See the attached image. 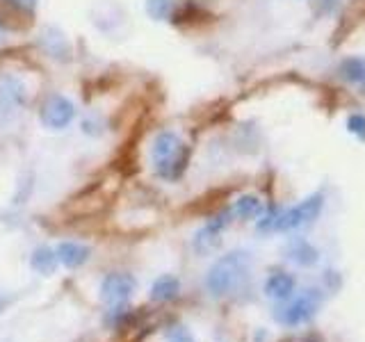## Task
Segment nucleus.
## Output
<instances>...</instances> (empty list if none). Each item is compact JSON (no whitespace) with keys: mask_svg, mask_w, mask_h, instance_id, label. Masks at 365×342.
I'll use <instances>...</instances> for the list:
<instances>
[{"mask_svg":"<svg viewBox=\"0 0 365 342\" xmlns=\"http://www.w3.org/2000/svg\"><path fill=\"white\" fill-rule=\"evenodd\" d=\"M347 131H350L352 135L359 137L361 142H365V114H359V112H354L347 117Z\"/></svg>","mask_w":365,"mask_h":342,"instance_id":"nucleus-18","label":"nucleus"},{"mask_svg":"<svg viewBox=\"0 0 365 342\" xmlns=\"http://www.w3.org/2000/svg\"><path fill=\"white\" fill-rule=\"evenodd\" d=\"M39 119L44 128H48V131H64V128H69L73 119H76V105H73V100L67 96L53 94L44 100Z\"/></svg>","mask_w":365,"mask_h":342,"instance_id":"nucleus-6","label":"nucleus"},{"mask_svg":"<svg viewBox=\"0 0 365 342\" xmlns=\"http://www.w3.org/2000/svg\"><path fill=\"white\" fill-rule=\"evenodd\" d=\"M7 39V37H5V30H3V25H0V44H3Z\"/></svg>","mask_w":365,"mask_h":342,"instance_id":"nucleus-23","label":"nucleus"},{"mask_svg":"<svg viewBox=\"0 0 365 342\" xmlns=\"http://www.w3.org/2000/svg\"><path fill=\"white\" fill-rule=\"evenodd\" d=\"M58 254L53 251V249L48 246H39V249H34L32 256H30V267L34 272H39L41 276H51L55 274V270H58Z\"/></svg>","mask_w":365,"mask_h":342,"instance_id":"nucleus-15","label":"nucleus"},{"mask_svg":"<svg viewBox=\"0 0 365 342\" xmlns=\"http://www.w3.org/2000/svg\"><path fill=\"white\" fill-rule=\"evenodd\" d=\"M27 100V87L23 78L16 73H3L0 76V128H7L21 114Z\"/></svg>","mask_w":365,"mask_h":342,"instance_id":"nucleus-3","label":"nucleus"},{"mask_svg":"<svg viewBox=\"0 0 365 342\" xmlns=\"http://www.w3.org/2000/svg\"><path fill=\"white\" fill-rule=\"evenodd\" d=\"M251 272V256L246 251H231L222 256L206 274V290L210 297L222 299L242 288Z\"/></svg>","mask_w":365,"mask_h":342,"instance_id":"nucleus-1","label":"nucleus"},{"mask_svg":"<svg viewBox=\"0 0 365 342\" xmlns=\"http://www.w3.org/2000/svg\"><path fill=\"white\" fill-rule=\"evenodd\" d=\"M324 208V194L315 192L306 197L304 201H299L297 206H292L290 210H281V215L274 224V230H281V233H288V230H297L301 226H308L319 217V212Z\"/></svg>","mask_w":365,"mask_h":342,"instance_id":"nucleus-4","label":"nucleus"},{"mask_svg":"<svg viewBox=\"0 0 365 342\" xmlns=\"http://www.w3.org/2000/svg\"><path fill=\"white\" fill-rule=\"evenodd\" d=\"M14 3L21 5V7H32V5L36 3V0H14Z\"/></svg>","mask_w":365,"mask_h":342,"instance_id":"nucleus-21","label":"nucleus"},{"mask_svg":"<svg viewBox=\"0 0 365 342\" xmlns=\"http://www.w3.org/2000/svg\"><path fill=\"white\" fill-rule=\"evenodd\" d=\"M338 73L345 82L365 89V58H345L338 67Z\"/></svg>","mask_w":365,"mask_h":342,"instance_id":"nucleus-13","label":"nucleus"},{"mask_svg":"<svg viewBox=\"0 0 365 342\" xmlns=\"http://www.w3.org/2000/svg\"><path fill=\"white\" fill-rule=\"evenodd\" d=\"M41 46L44 51L51 55L53 60H60V62H67L69 55H71V48H69V41H67V34H64L60 27H46L41 32Z\"/></svg>","mask_w":365,"mask_h":342,"instance_id":"nucleus-10","label":"nucleus"},{"mask_svg":"<svg viewBox=\"0 0 365 342\" xmlns=\"http://www.w3.org/2000/svg\"><path fill=\"white\" fill-rule=\"evenodd\" d=\"M164 336H167L169 342H197L194 336H192L182 324H171V327H167Z\"/></svg>","mask_w":365,"mask_h":342,"instance_id":"nucleus-19","label":"nucleus"},{"mask_svg":"<svg viewBox=\"0 0 365 342\" xmlns=\"http://www.w3.org/2000/svg\"><path fill=\"white\" fill-rule=\"evenodd\" d=\"M135 288L137 281L131 274H121V272L107 274L103 283H100V299L109 303V306H119V303H126L133 297Z\"/></svg>","mask_w":365,"mask_h":342,"instance_id":"nucleus-8","label":"nucleus"},{"mask_svg":"<svg viewBox=\"0 0 365 342\" xmlns=\"http://www.w3.org/2000/svg\"><path fill=\"white\" fill-rule=\"evenodd\" d=\"M178 292H180V281L171 274L160 276V279L153 281V285H151V299L153 301H171V299L178 297Z\"/></svg>","mask_w":365,"mask_h":342,"instance_id":"nucleus-16","label":"nucleus"},{"mask_svg":"<svg viewBox=\"0 0 365 342\" xmlns=\"http://www.w3.org/2000/svg\"><path fill=\"white\" fill-rule=\"evenodd\" d=\"M187 162H190V149L176 133L162 131L153 140L151 164H153V171L158 173L162 180H178L180 176L185 173Z\"/></svg>","mask_w":365,"mask_h":342,"instance_id":"nucleus-2","label":"nucleus"},{"mask_svg":"<svg viewBox=\"0 0 365 342\" xmlns=\"http://www.w3.org/2000/svg\"><path fill=\"white\" fill-rule=\"evenodd\" d=\"M279 215H281V210H279V208H272V210L267 212V215H265V217L258 221V228H260V230H274V224H277Z\"/></svg>","mask_w":365,"mask_h":342,"instance_id":"nucleus-20","label":"nucleus"},{"mask_svg":"<svg viewBox=\"0 0 365 342\" xmlns=\"http://www.w3.org/2000/svg\"><path fill=\"white\" fill-rule=\"evenodd\" d=\"M173 12V0H146V14L153 21H167Z\"/></svg>","mask_w":365,"mask_h":342,"instance_id":"nucleus-17","label":"nucleus"},{"mask_svg":"<svg viewBox=\"0 0 365 342\" xmlns=\"http://www.w3.org/2000/svg\"><path fill=\"white\" fill-rule=\"evenodd\" d=\"M322 5H324V9H326V12H331V9H333V5H336V0H322Z\"/></svg>","mask_w":365,"mask_h":342,"instance_id":"nucleus-22","label":"nucleus"},{"mask_svg":"<svg viewBox=\"0 0 365 342\" xmlns=\"http://www.w3.org/2000/svg\"><path fill=\"white\" fill-rule=\"evenodd\" d=\"M286 256H288V261H292V263L299 265V267H313V265L319 263L317 246L306 242V239H295V242H290Z\"/></svg>","mask_w":365,"mask_h":342,"instance_id":"nucleus-12","label":"nucleus"},{"mask_svg":"<svg viewBox=\"0 0 365 342\" xmlns=\"http://www.w3.org/2000/svg\"><path fill=\"white\" fill-rule=\"evenodd\" d=\"M55 254H58V261L60 265L69 267V270H76V267H82L87 261H89V246L80 244V242H60L58 249H55Z\"/></svg>","mask_w":365,"mask_h":342,"instance_id":"nucleus-11","label":"nucleus"},{"mask_svg":"<svg viewBox=\"0 0 365 342\" xmlns=\"http://www.w3.org/2000/svg\"><path fill=\"white\" fill-rule=\"evenodd\" d=\"M319 303H322L319 290H306L304 294H299V297H295L292 301L283 303L281 308L274 310V320L283 327H299L315 317V313L319 310Z\"/></svg>","mask_w":365,"mask_h":342,"instance_id":"nucleus-5","label":"nucleus"},{"mask_svg":"<svg viewBox=\"0 0 365 342\" xmlns=\"http://www.w3.org/2000/svg\"><path fill=\"white\" fill-rule=\"evenodd\" d=\"M231 217H233V212L228 210V212H222V215H217L215 219H210L206 226H201L197 230L194 239H192L194 251L201 254V256L213 254L215 249L222 244V233H224V228L231 224Z\"/></svg>","mask_w":365,"mask_h":342,"instance_id":"nucleus-7","label":"nucleus"},{"mask_svg":"<svg viewBox=\"0 0 365 342\" xmlns=\"http://www.w3.org/2000/svg\"><path fill=\"white\" fill-rule=\"evenodd\" d=\"M231 212H233L235 217L249 221V219H258L263 212H265V206H263L260 197H255V194H242V197L233 203V210Z\"/></svg>","mask_w":365,"mask_h":342,"instance_id":"nucleus-14","label":"nucleus"},{"mask_svg":"<svg viewBox=\"0 0 365 342\" xmlns=\"http://www.w3.org/2000/svg\"><path fill=\"white\" fill-rule=\"evenodd\" d=\"M297 288L295 276L288 272H274L265 281V294L274 301H288L292 297V292Z\"/></svg>","mask_w":365,"mask_h":342,"instance_id":"nucleus-9","label":"nucleus"}]
</instances>
